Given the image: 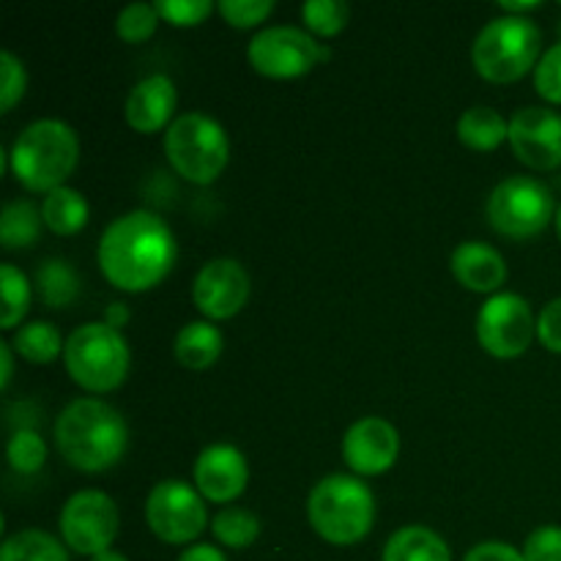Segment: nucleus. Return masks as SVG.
<instances>
[{
  "label": "nucleus",
  "instance_id": "39448f33",
  "mask_svg": "<svg viewBox=\"0 0 561 561\" xmlns=\"http://www.w3.org/2000/svg\"><path fill=\"white\" fill-rule=\"evenodd\" d=\"M542 33L529 16L504 14L488 22L474 38L471 60L477 75L491 82H515L537 66Z\"/></svg>",
  "mask_w": 561,
  "mask_h": 561
},
{
  "label": "nucleus",
  "instance_id": "f3484780",
  "mask_svg": "<svg viewBox=\"0 0 561 561\" xmlns=\"http://www.w3.org/2000/svg\"><path fill=\"white\" fill-rule=\"evenodd\" d=\"M175 102H179V93H175L173 80L168 75H148L126 96L124 118L140 135H153L173 124L170 118L175 113Z\"/></svg>",
  "mask_w": 561,
  "mask_h": 561
},
{
  "label": "nucleus",
  "instance_id": "0eeeda50",
  "mask_svg": "<svg viewBox=\"0 0 561 561\" xmlns=\"http://www.w3.org/2000/svg\"><path fill=\"white\" fill-rule=\"evenodd\" d=\"M129 359L124 334L104 321L77 327L64 348L66 370L88 392H110L121 387L129 373Z\"/></svg>",
  "mask_w": 561,
  "mask_h": 561
},
{
  "label": "nucleus",
  "instance_id": "4be33fe9",
  "mask_svg": "<svg viewBox=\"0 0 561 561\" xmlns=\"http://www.w3.org/2000/svg\"><path fill=\"white\" fill-rule=\"evenodd\" d=\"M42 217L53 233L71 236L77 230L85 228L88 222V201L82 192L71 190V186H58V190L47 192L42 203Z\"/></svg>",
  "mask_w": 561,
  "mask_h": 561
},
{
  "label": "nucleus",
  "instance_id": "aec40b11",
  "mask_svg": "<svg viewBox=\"0 0 561 561\" xmlns=\"http://www.w3.org/2000/svg\"><path fill=\"white\" fill-rule=\"evenodd\" d=\"M381 561H453L449 546L427 526H403L387 540Z\"/></svg>",
  "mask_w": 561,
  "mask_h": 561
},
{
  "label": "nucleus",
  "instance_id": "c03bdc74",
  "mask_svg": "<svg viewBox=\"0 0 561 561\" xmlns=\"http://www.w3.org/2000/svg\"><path fill=\"white\" fill-rule=\"evenodd\" d=\"M553 222H557V233H559V239H561V206L557 208V219H553Z\"/></svg>",
  "mask_w": 561,
  "mask_h": 561
},
{
  "label": "nucleus",
  "instance_id": "6ab92c4d",
  "mask_svg": "<svg viewBox=\"0 0 561 561\" xmlns=\"http://www.w3.org/2000/svg\"><path fill=\"white\" fill-rule=\"evenodd\" d=\"M222 332L208 321H192L175 334L173 354L186 370H206L222 354Z\"/></svg>",
  "mask_w": 561,
  "mask_h": 561
},
{
  "label": "nucleus",
  "instance_id": "7c9ffc66",
  "mask_svg": "<svg viewBox=\"0 0 561 561\" xmlns=\"http://www.w3.org/2000/svg\"><path fill=\"white\" fill-rule=\"evenodd\" d=\"M159 20H162V16H159L153 3H129L121 9L118 20H115V31H118V36L124 38V42L140 44L153 36Z\"/></svg>",
  "mask_w": 561,
  "mask_h": 561
},
{
  "label": "nucleus",
  "instance_id": "20e7f679",
  "mask_svg": "<svg viewBox=\"0 0 561 561\" xmlns=\"http://www.w3.org/2000/svg\"><path fill=\"white\" fill-rule=\"evenodd\" d=\"M310 526L332 546H354L365 540L376 520V496L354 474H329L307 499Z\"/></svg>",
  "mask_w": 561,
  "mask_h": 561
},
{
  "label": "nucleus",
  "instance_id": "b1692460",
  "mask_svg": "<svg viewBox=\"0 0 561 561\" xmlns=\"http://www.w3.org/2000/svg\"><path fill=\"white\" fill-rule=\"evenodd\" d=\"M0 561H69V553H66V542L55 540L49 531L22 529L5 537Z\"/></svg>",
  "mask_w": 561,
  "mask_h": 561
},
{
  "label": "nucleus",
  "instance_id": "ddd939ff",
  "mask_svg": "<svg viewBox=\"0 0 561 561\" xmlns=\"http://www.w3.org/2000/svg\"><path fill=\"white\" fill-rule=\"evenodd\" d=\"M250 299V274L233 257H214L192 283V301L211 321H225L241 312Z\"/></svg>",
  "mask_w": 561,
  "mask_h": 561
},
{
  "label": "nucleus",
  "instance_id": "4c0bfd02",
  "mask_svg": "<svg viewBox=\"0 0 561 561\" xmlns=\"http://www.w3.org/2000/svg\"><path fill=\"white\" fill-rule=\"evenodd\" d=\"M463 561H526L524 551L515 546H510V542H480V546L471 548L469 553H466Z\"/></svg>",
  "mask_w": 561,
  "mask_h": 561
},
{
  "label": "nucleus",
  "instance_id": "79ce46f5",
  "mask_svg": "<svg viewBox=\"0 0 561 561\" xmlns=\"http://www.w3.org/2000/svg\"><path fill=\"white\" fill-rule=\"evenodd\" d=\"M499 5H502V9L507 11V14L524 16V11L540 9V0H499Z\"/></svg>",
  "mask_w": 561,
  "mask_h": 561
},
{
  "label": "nucleus",
  "instance_id": "2f4dec72",
  "mask_svg": "<svg viewBox=\"0 0 561 561\" xmlns=\"http://www.w3.org/2000/svg\"><path fill=\"white\" fill-rule=\"evenodd\" d=\"M27 88V71L14 53H0V113H9Z\"/></svg>",
  "mask_w": 561,
  "mask_h": 561
},
{
  "label": "nucleus",
  "instance_id": "9b49d317",
  "mask_svg": "<svg viewBox=\"0 0 561 561\" xmlns=\"http://www.w3.org/2000/svg\"><path fill=\"white\" fill-rule=\"evenodd\" d=\"M118 507L102 491H80L60 510V537L66 548L80 557H99L110 551L118 537Z\"/></svg>",
  "mask_w": 561,
  "mask_h": 561
},
{
  "label": "nucleus",
  "instance_id": "a211bd4d",
  "mask_svg": "<svg viewBox=\"0 0 561 561\" xmlns=\"http://www.w3.org/2000/svg\"><path fill=\"white\" fill-rule=\"evenodd\" d=\"M449 266H453L455 279L474 294H491L507 279V263L502 252L482 241H463L455 247Z\"/></svg>",
  "mask_w": 561,
  "mask_h": 561
},
{
  "label": "nucleus",
  "instance_id": "e433bc0d",
  "mask_svg": "<svg viewBox=\"0 0 561 561\" xmlns=\"http://www.w3.org/2000/svg\"><path fill=\"white\" fill-rule=\"evenodd\" d=\"M537 337L553 354H561V296L548 301L537 318Z\"/></svg>",
  "mask_w": 561,
  "mask_h": 561
},
{
  "label": "nucleus",
  "instance_id": "423d86ee",
  "mask_svg": "<svg viewBox=\"0 0 561 561\" xmlns=\"http://www.w3.org/2000/svg\"><path fill=\"white\" fill-rule=\"evenodd\" d=\"M164 153L181 179L211 184L230 159V142L222 124L206 113H184L164 131Z\"/></svg>",
  "mask_w": 561,
  "mask_h": 561
},
{
  "label": "nucleus",
  "instance_id": "f704fd0d",
  "mask_svg": "<svg viewBox=\"0 0 561 561\" xmlns=\"http://www.w3.org/2000/svg\"><path fill=\"white\" fill-rule=\"evenodd\" d=\"M535 85L542 99L561 104V42L553 44L535 66Z\"/></svg>",
  "mask_w": 561,
  "mask_h": 561
},
{
  "label": "nucleus",
  "instance_id": "f257e3e1",
  "mask_svg": "<svg viewBox=\"0 0 561 561\" xmlns=\"http://www.w3.org/2000/svg\"><path fill=\"white\" fill-rule=\"evenodd\" d=\"M175 239L159 214L137 208L121 214L99 239V266L118 290L142 294L170 274L175 263Z\"/></svg>",
  "mask_w": 561,
  "mask_h": 561
},
{
  "label": "nucleus",
  "instance_id": "ea45409f",
  "mask_svg": "<svg viewBox=\"0 0 561 561\" xmlns=\"http://www.w3.org/2000/svg\"><path fill=\"white\" fill-rule=\"evenodd\" d=\"M129 307L124 305V301H113V305H107V310H104V323H107V327H113V329H118L121 332V327H126V323H129Z\"/></svg>",
  "mask_w": 561,
  "mask_h": 561
},
{
  "label": "nucleus",
  "instance_id": "9d476101",
  "mask_svg": "<svg viewBox=\"0 0 561 561\" xmlns=\"http://www.w3.org/2000/svg\"><path fill=\"white\" fill-rule=\"evenodd\" d=\"M206 504L195 485L184 480H162L146 499V524L170 546L195 542L206 529Z\"/></svg>",
  "mask_w": 561,
  "mask_h": 561
},
{
  "label": "nucleus",
  "instance_id": "bb28decb",
  "mask_svg": "<svg viewBox=\"0 0 561 561\" xmlns=\"http://www.w3.org/2000/svg\"><path fill=\"white\" fill-rule=\"evenodd\" d=\"M211 535L222 542L225 548L244 551L261 537V520L244 507H225L214 515Z\"/></svg>",
  "mask_w": 561,
  "mask_h": 561
},
{
  "label": "nucleus",
  "instance_id": "a19ab883",
  "mask_svg": "<svg viewBox=\"0 0 561 561\" xmlns=\"http://www.w3.org/2000/svg\"><path fill=\"white\" fill-rule=\"evenodd\" d=\"M14 348H11V343H0V362H3V373H0V387L9 389L11 383V376H14Z\"/></svg>",
  "mask_w": 561,
  "mask_h": 561
},
{
  "label": "nucleus",
  "instance_id": "37998d69",
  "mask_svg": "<svg viewBox=\"0 0 561 561\" xmlns=\"http://www.w3.org/2000/svg\"><path fill=\"white\" fill-rule=\"evenodd\" d=\"M91 561H129V559H126L124 553H118V551H113V548H110V551L99 553V557H93Z\"/></svg>",
  "mask_w": 561,
  "mask_h": 561
},
{
  "label": "nucleus",
  "instance_id": "c756f323",
  "mask_svg": "<svg viewBox=\"0 0 561 561\" xmlns=\"http://www.w3.org/2000/svg\"><path fill=\"white\" fill-rule=\"evenodd\" d=\"M5 458H9L11 469L20 471V474H36L38 469L47 460V447H44V438L36 431H16L9 438V447H5Z\"/></svg>",
  "mask_w": 561,
  "mask_h": 561
},
{
  "label": "nucleus",
  "instance_id": "f8f14e48",
  "mask_svg": "<svg viewBox=\"0 0 561 561\" xmlns=\"http://www.w3.org/2000/svg\"><path fill=\"white\" fill-rule=\"evenodd\" d=\"M537 334L531 305L518 294H496L477 312V340L496 359L526 354Z\"/></svg>",
  "mask_w": 561,
  "mask_h": 561
},
{
  "label": "nucleus",
  "instance_id": "393cba45",
  "mask_svg": "<svg viewBox=\"0 0 561 561\" xmlns=\"http://www.w3.org/2000/svg\"><path fill=\"white\" fill-rule=\"evenodd\" d=\"M11 348L20 356H25L27 362H33V365H47L55 356L64 354L66 345L55 323L33 321L16 329L14 340H11Z\"/></svg>",
  "mask_w": 561,
  "mask_h": 561
},
{
  "label": "nucleus",
  "instance_id": "2eb2a0df",
  "mask_svg": "<svg viewBox=\"0 0 561 561\" xmlns=\"http://www.w3.org/2000/svg\"><path fill=\"white\" fill-rule=\"evenodd\" d=\"M400 455V433L383 416H362L345 431L343 460L354 474H383Z\"/></svg>",
  "mask_w": 561,
  "mask_h": 561
},
{
  "label": "nucleus",
  "instance_id": "c9c22d12",
  "mask_svg": "<svg viewBox=\"0 0 561 561\" xmlns=\"http://www.w3.org/2000/svg\"><path fill=\"white\" fill-rule=\"evenodd\" d=\"M526 561H561V526H540L524 542Z\"/></svg>",
  "mask_w": 561,
  "mask_h": 561
},
{
  "label": "nucleus",
  "instance_id": "cd10ccee",
  "mask_svg": "<svg viewBox=\"0 0 561 561\" xmlns=\"http://www.w3.org/2000/svg\"><path fill=\"white\" fill-rule=\"evenodd\" d=\"M0 288H3V316H0V323H3V329L20 327L27 307H31V283H27V277L20 268L3 263L0 266Z\"/></svg>",
  "mask_w": 561,
  "mask_h": 561
},
{
  "label": "nucleus",
  "instance_id": "6e6552de",
  "mask_svg": "<svg viewBox=\"0 0 561 561\" xmlns=\"http://www.w3.org/2000/svg\"><path fill=\"white\" fill-rule=\"evenodd\" d=\"M551 219H557L551 190L529 175H510L488 197V222L507 239H535Z\"/></svg>",
  "mask_w": 561,
  "mask_h": 561
},
{
  "label": "nucleus",
  "instance_id": "1a4fd4ad",
  "mask_svg": "<svg viewBox=\"0 0 561 561\" xmlns=\"http://www.w3.org/2000/svg\"><path fill=\"white\" fill-rule=\"evenodd\" d=\"M252 69L274 80H290L316 69L318 60L332 58V49L318 44L307 31L294 25L263 27L247 47Z\"/></svg>",
  "mask_w": 561,
  "mask_h": 561
},
{
  "label": "nucleus",
  "instance_id": "4468645a",
  "mask_svg": "<svg viewBox=\"0 0 561 561\" xmlns=\"http://www.w3.org/2000/svg\"><path fill=\"white\" fill-rule=\"evenodd\" d=\"M510 146L535 170L561 168V115L548 107H520L510 118Z\"/></svg>",
  "mask_w": 561,
  "mask_h": 561
},
{
  "label": "nucleus",
  "instance_id": "dca6fc26",
  "mask_svg": "<svg viewBox=\"0 0 561 561\" xmlns=\"http://www.w3.org/2000/svg\"><path fill=\"white\" fill-rule=\"evenodd\" d=\"M192 480L203 499L214 504H230L247 491L250 469L241 449H236L233 444H211L197 455Z\"/></svg>",
  "mask_w": 561,
  "mask_h": 561
},
{
  "label": "nucleus",
  "instance_id": "58836bf2",
  "mask_svg": "<svg viewBox=\"0 0 561 561\" xmlns=\"http://www.w3.org/2000/svg\"><path fill=\"white\" fill-rule=\"evenodd\" d=\"M179 561H228L219 548L208 546V542H197V546H190L184 553H181Z\"/></svg>",
  "mask_w": 561,
  "mask_h": 561
},
{
  "label": "nucleus",
  "instance_id": "c85d7f7f",
  "mask_svg": "<svg viewBox=\"0 0 561 561\" xmlns=\"http://www.w3.org/2000/svg\"><path fill=\"white\" fill-rule=\"evenodd\" d=\"M351 9L343 0H307L301 5V20L318 36H337L348 25Z\"/></svg>",
  "mask_w": 561,
  "mask_h": 561
},
{
  "label": "nucleus",
  "instance_id": "7ed1b4c3",
  "mask_svg": "<svg viewBox=\"0 0 561 561\" xmlns=\"http://www.w3.org/2000/svg\"><path fill=\"white\" fill-rule=\"evenodd\" d=\"M80 159V142L66 121L38 118L16 135L9 151L11 173L33 192H53L64 186Z\"/></svg>",
  "mask_w": 561,
  "mask_h": 561
},
{
  "label": "nucleus",
  "instance_id": "a878e982",
  "mask_svg": "<svg viewBox=\"0 0 561 561\" xmlns=\"http://www.w3.org/2000/svg\"><path fill=\"white\" fill-rule=\"evenodd\" d=\"M42 211L33 206L31 201H11L5 203L3 214H0V241L5 250H22L31 247L38 239L42 230Z\"/></svg>",
  "mask_w": 561,
  "mask_h": 561
},
{
  "label": "nucleus",
  "instance_id": "72a5a7b5",
  "mask_svg": "<svg viewBox=\"0 0 561 561\" xmlns=\"http://www.w3.org/2000/svg\"><path fill=\"white\" fill-rule=\"evenodd\" d=\"M274 11V0H222L219 14L233 27H255Z\"/></svg>",
  "mask_w": 561,
  "mask_h": 561
},
{
  "label": "nucleus",
  "instance_id": "f03ea898",
  "mask_svg": "<svg viewBox=\"0 0 561 561\" xmlns=\"http://www.w3.org/2000/svg\"><path fill=\"white\" fill-rule=\"evenodd\" d=\"M58 453L80 471H107L129 447V427L118 409L96 398L71 400L55 420Z\"/></svg>",
  "mask_w": 561,
  "mask_h": 561
},
{
  "label": "nucleus",
  "instance_id": "5701e85b",
  "mask_svg": "<svg viewBox=\"0 0 561 561\" xmlns=\"http://www.w3.org/2000/svg\"><path fill=\"white\" fill-rule=\"evenodd\" d=\"M36 290L44 305L60 310V307H69L80 294V277L71 263L49 257L36 268Z\"/></svg>",
  "mask_w": 561,
  "mask_h": 561
},
{
  "label": "nucleus",
  "instance_id": "473e14b6",
  "mask_svg": "<svg viewBox=\"0 0 561 561\" xmlns=\"http://www.w3.org/2000/svg\"><path fill=\"white\" fill-rule=\"evenodd\" d=\"M153 5H157L162 20H168L170 25L179 27L201 25V22L214 11L211 0H157Z\"/></svg>",
  "mask_w": 561,
  "mask_h": 561
},
{
  "label": "nucleus",
  "instance_id": "412c9836",
  "mask_svg": "<svg viewBox=\"0 0 561 561\" xmlns=\"http://www.w3.org/2000/svg\"><path fill=\"white\" fill-rule=\"evenodd\" d=\"M458 137L474 151H493L510 140V121L493 107H469L458 118Z\"/></svg>",
  "mask_w": 561,
  "mask_h": 561
}]
</instances>
